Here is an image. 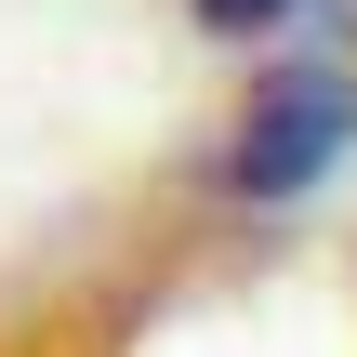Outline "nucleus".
Listing matches in <instances>:
<instances>
[{
    "mask_svg": "<svg viewBox=\"0 0 357 357\" xmlns=\"http://www.w3.org/2000/svg\"><path fill=\"white\" fill-rule=\"evenodd\" d=\"M357 146V79L331 53H278L265 79H252V106H238V146H225V185L252 199V212H291L305 185H331Z\"/></svg>",
    "mask_w": 357,
    "mask_h": 357,
    "instance_id": "obj_1",
    "label": "nucleus"
},
{
    "mask_svg": "<svg viewBox=\"0 0 357 357\" xmlns=\"http://www.w3.org/2000/svg\"><path fill=\"white\" fill-rule=\"evenodd\" d=\"M305 0H199V26H225V40H265V26H291Z\"/></svg>",
    "mask_w": 357,
    "mask_h": 357,
    "instance_id": "obj_2",
    "label": "nucleus"
}]
</instances>
